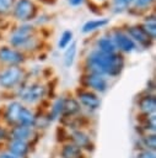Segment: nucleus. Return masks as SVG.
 <instances>
[{
  "label": "nucleus",
  "mask_w": 156,
  "mask_h": 158,
  "mask_svg": "<svg viewBox=\"0 0 156 158\" xmlns=\"http://www.w3.org/2000/svg\"><path fill=\"white\" fill-rule=\"evenodd\" d=\"M86 68L88 73L102 77H118L124 68V57L119 52L102 53L93 48L86 57Z\"/></svg>",
  "instance_id": "f257e3e1"
},
{
  "label": "nucleus",
  "mask_w": 156,
  "mask_h": 158,
  "mask_svg": "<svg viewBox=\"0 0 156 158\" xmlns=\"http://www.w3.org/2000/svg\"><path fill=\"white\" fill-rule=\"evenodd\" d=\"M9 43L11 47L18 51H31L38 46V40L36 37V27L29 23H20L11 31Z\"/></svg>",
  "instance_id": "f03ea898"
},
{
  "label": "nucleus",
  "mask_w": 156,
  "mask_h": 158,
  "mask_svg": "<svg viewBox=\"0 0 156 158\" xmlns=\"http://www.w3.org/2000/svg\"><path fill=\"white\" fill-rule=\"evenodd\" d=\"M12 17L20 23H26L36 19L38 14V7L33 0H16L12 10Z\"/></svg>",
  "instance_id": "7ed1b4c3"
},
{
  "label": "nucleus",
  "mask_w": 156,
  "mask_h": 158,
  "mask_svg": "<svg viewBox=\"0 0 156 158\" xmlns=\"http://www.w3.org/2000/svg\"><path fill=\"white\" fill-rule=\"evenodd\" d=\"M109 37L112 38L117 52H119L120 54L123 53H133L134 51H136L138 46L135 44V42L128 36V33L124 31V28L120 27H114L112 31H109Z\"/></svg>",
  "instance_id": "20e7f679"
},
{
  "label": "nucleus",
  "mask_w": 156,
  "mask_h": 158,
  "mask_svg": "<svg viewBox=\"0 0 156 158\" xmlns=\"http://www.w3.org/2000/svg\"><path fill=\"white\" fill-rule=\"evenodd\" d=\"M25 78V70L20 65H10L0 70V86L4 89H14Z\"/></svg>",
  "instance_id": "39448f33"
},
{
  "label": "nucleus",
  "mask_w": 156,
  "mask_h": 158,
  "mask_svg": "<svg viewBox=\"0 0 156 158\" xmlns=\"http://www.w3.org/2000/svg\"><path fill=\"white\" fill-rule=\"evenodd\" d=\"M45 95V88L41 83L22 84L18 89L20 99L26 104H36Z\"/></svg>",
  "instance_id": "423d86ee"
},
{
  "label": "nucleus",
  "mask_w": 156,
  "mask_h": 158,
  "mask_svg": "<svg viewBox=\"0 0 156 158\" xmlns=\"http://www.w3.org/2000/svg\"><path fill=\"white\" fill-rule=\"evenodd\" d=\"M124 31L135 42V44L138 47H141L144 49H147L154 43V40L144 31V28L141 27L140 23H138V25H129V26H127L124 28Z\"/></svg>",
  "instance_id": "0eeeda50"
},
{
  "label": "nucleus",
  "mask_w": 156,
  "mask_h": 158,
  "mask_svg": "<svg viewBox=\"0 0 156 158\" xmlns=\"http://www.w3.org/2000/svg\"><path fill=\"white\" fill-rule=\"evenodd\" d=\"M25 62V53L11 47V46H0V63L10 65H20Z\"/></svg>",
  "instance_id": "6e6552de"
},
{
  "label": "nucleus",
  "mask_w": 156,
  "mask_h": 158,
  "mask_svg": "<svg viewBox=\"0 0 156 158\" xmlns=\"http://www.w3.org/2000/svg\"><path fill=\"white\" fill-rule=\"evenodd\" d=\"M82 83L86 88L97 91V93H104L108 88V81L106 77L93 74V73H86L82 77Z\"/></svg>",
  "instance_id": "1a4fd4ad"
},
{
  "label": "nucleus",
  "mask_w": 156,
  "mask_h": 158,
  "mask_svg": "<svg viewBox=\"0 0 156 158\" xmlns=\"http://www.w3.org/2000/svg\"><path fill=\"white\" fill-rule=\"evenodd\" d=\"M77 94V100L79 104H81L82 106H85L87 110L95 111L101 105V100L98 99V96L91 91V90H84V89H79L76 91Z\"/></svg>",
  "instance_id": "9d476101"
},
{
  "label": "nucleus",
  "mask_w": 156,
  "mask_h": 158,
  "mask_svg": "<svg viewBox=\"0 0 156 158\" xmlns=\"http://www.w3.org/2000/svg\"><path fill=\"white\" fill-rule=\"evenodd\" d=\"M22 104L20 101H11L6 109H5V120L9 125L12 126H17L18 123V116H20V111L22 109Z\"/></svg>",
  "instance_id": "9b49d317"
},
{
  "label": "nucleus",
  "mask_w": 156,
  "mask_h": 158,
  "mask_svg": "<svg viewBox=\"0 0 156 158\" xmlns=\"http://www.w3.org/2000/svg\"><path fill=\"white\" fill-rule=\"evenodd\" d=\"M138 106L140 109V111L145 115H155V110H156V99L152 94H146L144 96H141L139 99Z\"/></svg>",
  "instance_id": "f8f14e48"
},
{
  "label": "nucleus",
  "mask_w": 156,
  "mask_h": 158,
  "mask_svg": "<svg viewBox=\"0 0 156 158\" xmlns=\"http://www.w3.org/2000/svg\"><path fill=\"white\" fill-rule=\"evenodd\" d=\"M109 23V19L107 17H101V19H93V20H88L86 21L82 27H81V32L87 35V33H92L97 30H101L103 27H106Z\"/></svg>",
  "instance_id": "ddd939ff"
},
{
  "label": "nucleus",
  "mask_w": 156,
  "mask_h": 158,
  "mask_svg": "<svg viewBox=\"0 0 156 158\" xmlns=\"http://www.w3.org/2000/svg\"><path fill=\"white\" fill-rule=\"evenodd\" d=\"M33 135H34L33 127H28V126H14V128L10 132V136L12 139L25 141V142L31 139Z\"/></svg>",
  "instance_id": "4468645a"
},
{
  "label": "nucleus",
  "mask_w": 156,
  "mask_h": 158,
  "mask_svg": "<svg viewBox=\"0 0 156 158\" xmlns=\"http://www.w3.org/2000/svg\"><path fill=\"white\" fill-rule=\"evenodd\" d=\"M95 48L102 53H115L117 52V48H115L112 38L109 37V35H103V36L98 37L96 40Z\"/></svg>",
  "instance_id": "2eb2a0df"
},
{
  "label": "nucleus",
  "mask_w": 156,
  "mask_h": 158,
  "mask_svg": "<svg viewBox=\"0 0 156 158\" xmlns=\"http://www.w3.org/2000/svg\"><path fill=\"white\" fill-rule=\"evenodd\" d=\"M28 142L25 141H17V139H11L10 144H9V151L12 156H15L16 158L18 157H25L28 152Z\"/></svg>",
  "instance_id": "dca6fc26"
},
{
  "label": "nucleus",
  "mask_w": 156,
  "mask_h": 158,
  "mask_svg": "<svg viewBox=\"0 0 156 158\" xmlns=\"http://www.w3.org/2000/svg\"><path fill=\"white\" fill-rule=\"evenodd\" d=\"M36 115L26 106H22L18 116V123L17 126H28V127H34L36 125Z\"/></svg>",
  "instance_id": "f3484780"
},
{
  "label": "nucleus",
  "mask_w": 156,
  "mask_h": 158,
  "mask_svg": "<svg viewBox=\"0 0 156 158\" xmlns=\"http://www.w3.org/2000/svg\"><path fill=\"white\" fill-rule=\"evenodd\" d=\"M76 53H77V43L72 41V42L64 49L63 60H64V65H65L66 68H70V67L74 64Z\"/></svg>",
  "instance_id": "a211bd4d"
},
{
  "label": "nucleus",
  "mask_w": 156,
  "mask_h": 158,
  "mask_svg": "<svg viewBox=\"0 0 156 158\" xmlns=\"http://www.w3.org/2000/svg\"><path fill=\"white\" fill-rule=\"evenodd\" d=\"M141 27L144 28V31L155 41V37H156V20H155V14H150L147 15L142 23H140Z\"/></svg>",
  "instance_id": "6ab92c4d"
},
{
  "label": "nucleus",
  "mask_w": 156,
  "mask_h": 158,
  "mask_svg": "<svg viewBox=\"0 0 156 158\" xmlns=\"http://www.w3.org/2000/svg\"><path fill=\"white\" fill-rule=\"evenodd\" d=\"M79 111H80V104L76 99H72V98L64 99V109H63L64 116H72Z\"/></svg>",
  "instance_id": "aec40b11"
},
{
  "label": "nucleus",
  "mask_w": 156,
  "mask_h": 158,
  "mask_svg": "<svg viewBox=\"0 0 156 158\" xmlns=\"http://www.w3.org/2000/svg\"><path fill=\"white\" fill-rule=\"evenodd\" d=\"M72 139H74V144H76L79 148H86V149H90V146H91V139L90 137L82 132V131H75L72 133Z\"/></svg>",
  "instance_id": "412c9836"
},
{
  "label": "nucleus",
  "mask_w": 156,
  "mask_h": 158,
  "mask_svg": "<svg viewBox=\"0 0 156 158\" xmlns=\"http://www.w3.org/2000/svg\"><path fill=\"white\" fill-rule=\"evenodd\" d=\"M61 156H63V158H81L82 151L76 144L71 143V144L64 146V148L61 151Z\"/></svg>",
  "instance_id": "4be33fe9"
},
{
  "label": "nucleus",
  "mask_w": 156,
  "mask_h": 158,
  "mask_svg": "<svg viewBox=\"0 0 156 158\" xmlns=\"http://www.w3.org/2000/svg\"><path fill=\"white\" fill-rule=\"evenodd\" d=\"M63 109H64V98H59L54 101L52 110L48 115V121H53L55 118H58L59 116L63 115Z\"/></svg>",
  "instance_id": "5701e85b"
},
{
  "label": "nucleus",
  "mask_w": 156,
  "mask_h": 158,
  "mask_svg": "<svg viewBox=\"0 0 156 158\" xmlns=\"http://www.w3.org/2000/svg\"><path fill=\"white\" fill-rule=\"evenodd\" d=\"M134 0H112L111 6H112V11L114 14H122L124 11H127L131 5H133Z\"/></svg>",
  "instance_id": "b1692460"
},
{
  "label": "nucleus",
  "mask_w": 156,
  "mask_h": 158,
  "mask_svg": "<svg viewBox=\"0 0 156 158\" xmlns=\"http://www.w3.org/2000/svg\"><path fill=\"white\" fill-rule=\"evenodd\" d=\"M72 37H74L72 31H70V30L63 31V33L60 35V37H59V40H58V48H59L60 51H64V49L72 42Z\"/></svg>",
  "instance_id": "393cba45"
},
{
  "label": "nucleus",
  "mask_w": 156,
  "mask_h": 158,
  "mask_svg": "<svg viewBox=\"0 0 156 158\" xmlns=\"http://www.w3.org/2000/svg\"><path fill=\"white\" fill-rule=\"evenodd\" d=\"M155 0H134L133 2V9L134 10H146L149 9L152 4H154Z\"/></svg>",
  "instance_id": "a878e982"
},
{
  "label": "nucleus",
  "mask_w": 156,
  "mask_h": 158,
  "mask_svg": "<svg viewBox=\"0 0 156 158\" xmlns=\"http://www.w3.org/2000/svg\"><path fill=\"white\" fill-rule=\"evenodd\" d=\"M15 1L16 0H0V15H6L11 12Z\"/></svg>",
  "instance_id": "bb28decb"
},
{
  "label": "nucleus",
  "mask_w": 156,
  "mask_h": 158,
  "mask_svg": "<svg viewBox=\"0 0 156 158\" xmlns=\"http://www.w3.org/2000/svg\"><path fill=\"white\" fill-rule=\"evenodd\" d=\"M144 141V144L149 148L147 151H154L155 147H156V138H155V135H147L142 138Z\"/></svg>",
  "instance_id": "cd10ccee"
},
{
  "label": "nucleus",
  "mask_w": 156,
  "mask_h": 158,
  "mask_svg": "<svg viewBox=\"0 0 156 158\" xmlns=\"http://www.w3.org/2000/svg\"><path fill=\"white\" fill-rule=\"evenodd\" d=\"M136 158H155V154L151 151H141L140 153H138Z\"/></svg>",
  "instance_id": "c85d7f7f"
},
{
  "label": "nucleus",
  "mask_w": 156,
  "mask_h": 158,
  "mask_svg": "<svg viewBox=\"0 0 156 158\" xmlns=\"http://www.w3.org/2000/svg\"><path fill=\"white\" fill-rule=\"evenodd\" d=\"M86 0H68V2H69V5H71V6H74V7H77V6H81L84 2H85Z\"/></svg>",
  "instance_id": "c756f323"
},
{
  "label": "nucleus",
  "mask_w": 156,
  "mask_h": 158,
  "mask_svg": "<svg viewBox=\"0 0 156 158\" xmlns=\"http://www.w3.org/2000/svg\"><path fill=\"white\" fill-rule=\"evenodd\" d=\"M5 137H7V132L4 127H0V139H4Z\"/></svg>",
  "instance_id": "7c9ffc66"
},
{
  "label": "nucleus",
  "mask_w": 156,
  "mask_h": 158,
  "mask_svg": "<svg viewBox=\"0 0 156 158\" xmlns=\"http://www.w3.org/2000/svg\"><path fill=\"white\" fill-rule=\"evenodd\" d=\"M0 158H16V157L12 156L11 153H2V154H0Z\"/></svg>",
  "instance_id": "2f4dec72"
},
{
  "label": "nucleus",
  "mask_w": 156,
  "mask_h": 158,
  "mask_svg": "<svg viewBox=\"0 0 156 158\" xmlns=\"http://www.w3.org/2000/svg\"><path fill=\"white\" fill-rule=\"evenodd\" d=\"M92 1H95V2H96V1H104V0H92Z\"/></svg>",
  "instance_id": "473e14b6"
}]
</instances>
